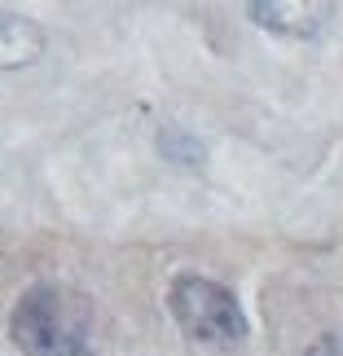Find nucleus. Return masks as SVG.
<instances>
[{
	"instance_id": "obj_1",
	"label": "nucleus",
	"mask_w": 343,
	"mask_h": 356,
	"mask_svg": "<svg viewBox=\"0 0 343 356\" xmlns=\"http://www.w3.org/2000/svg\"><path fill=\"white\" fill-rule=\"evenodd\" d=\"M9 334H13V343H18L22 356H88L93 308L71 286L35 282L13 304Z\"/></svg>"
},
{
	"instance_id": "obj_2",
	"label": "nucleus",
	"mask_w": 343,
	"mask_h": 356,
	"mask_svg": "<svg viewBox=\"0 0 343 356\" xmlns=\"http://www.w3.org/2000/svg\"><path fill=\"white\" fill-rule=\"evenodd\" d=\"M168 308H172L176 330L207 348H233L251 330L238 295L221 282L202 277V273H176L168 286Z\"/></svg>"
},
{
	"instance_id": "obj_3",
	"label": "nucleus",
	"mask_w": 343,
	"mask_h": 356,
	"mask_svg": "<svg viewBox=\"0 0 343 356\" xmlns=\"http://www.w3.org/2000/svg\"><path fill=\"white\" fill-rule=\"evenodd\" d=\"M246 13H251L264 31H278V35H291V40L317 35L321 26L335 18V9L321 5V0H299V5H286V0H260V5H246Z\"/></svg>"
},
{
	"instance_id": "obj_4",
	"label": "nucleus",
	"mask_w": 343,
	"mask_h": 356,
	"mask_svg": "<svg viewBox=\"0 0 343 356\" xmlns=\"http://www.w3.org/2000/svg\"><path fill=\"white\" fill-rule=\"evenodd\" d=\"M45 26L22 13H0V71H18L45 58Z\"/></svg>"
},
{
	"instance_id": "obj_5",
	"label": "nucleus",
	"mask_w": 343,
	"mask_h": 356,
	"mask_svg": "<svg viewBox=\"0 0 343 356\" xmlns=\"http://www.w3.org/2000/svg\"><path fill=\"white\" fill-rule=\"evenodd\" d=\"M308 356H343V330H335V334H321L317 343L308 348Z\"/></svg>"
}]
</instances>
